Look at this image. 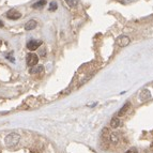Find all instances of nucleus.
I'll return each instance as SVG.
<instances>
[{
    "label": "nucleus",
    "mask_w": 153,
    "mask_h": 153,
    "mask_svg": "<svg viewBox=\"0 0 153 153\" xmlns=\"http://www.w3.org/2000/svg\"><path fill=\"white\" fill-rule=\"evenodd\" d=\"M19 135L16 133H10L8 136L5 137V145L9 147H14L18 144L19 141Z\"/></svg>",
    "instance_id": "f257e3e1"
},
{
    "label": "nucleus",
    "mask_w": 153,
    "mask_h": 153,
    "mask_svg": "<svg viewBox=\"0 0 153 153\" xmlns=\"http://www.w3.org/2000/svg\"><path fill=\"white\" fill-rule=\"evenodd\" d=\"M38 62H39V56L36 54H34V52L28 54V56H27V65L28 66H30V68L36 66Z\"/></svg>",
    "instance_id": "f03ea898"
},
{
    "label": "nucleus",
    "mask_w": 153,
    "mask_h": 153,
    "mask_svg": "<svg viewBox=\"0 0 153 153\" xmlns=\"http://www.w3.org/2000/svg\"><path fill=\"white\" fill-rule=\"evenodd\" d=\"M41 45H42V41L31 40L27 43V48H28L29 50H31V52H34V50H36V49L40 47Z\"/></svg>",
    "instance_id": "7ed1b4c3"
},
{
    "label": "nucleus",
    "mask_w": 153,
    "mask_h": 153,
    "mask_svg": "<svg viewBox=\"0 0 153 153\" xmlns=\"http://www.w3.org/2000/svg\"><path fill=\"white\" fill-rule=\"evenodd\" d=\"M5 15H7V16L10 18V19H12V20L19 19L20 17H21V14H20V12H18V11H17V10H15V9H12V10L8 11Z\"/></svg>",
    "instance_id": "20e7f679"
},
{
    "label": "nucleus",
    "mask_w": 153,
    "mask_h": 153,
    "mask_svg": "<svg viewBox=\"0 0 153 153\" xmlns=\"http://www.w3.org/2000/svg\"><path fill=\"white\" fill-rule=\"evenodd\" d=\"M139 99H140V101H142V102H146V101H148V100H150V99H151V93H150L149 90H148V89H144L140 92V94H139Z\"/></svg>",
    "instance_id": "39448f33"
},
{
    "label": "nucleus",
    "mask_w": 153,
    "mask_h": 153,
    "mask_svg": "<svg viewBox=\"0 0 153 153\" xmlns=\"http://www.w3.org/2000/svg\"><path fill=\"white\" fill-rule=\"evenodd\" d=\"M108 138L110 142L113 144V145H117L119 140H120V136H119V134L116 133V132H113V133H109L108 135Z\"/></svg>",
    "instance_id": "423d86ee"
},
{
    "label": "nucleus",
    "mask_w": 153,
    "mask_h": 153,
    "mask_svg": "<svg viewBox=\"0 0 153 153\" xmlns=\"http://www.w3.org/2000/svg\"><path fill=\"white\" fill-rule=\"evenodd\" d=\"M118 44H119V46H121V47H124V46H126V45H129L130 44V38L126 36H120V38L118 39Z\"/></svg>",
    "instance_id": "0eeeda50"
},
{
    "label": "nucleus",
    "mask_w": 153,
    "mask_h": 153,
    "mask_svg": "<svg viewBox=\"0 0 153 153\" xmlns=\"http://www.w3.org/2000/svg\"><path fill=\"white\" fill-rule=\"evenodd\" d=\"M36 26H38V23H36V20L30 19L26 23V25H25V29H26L27 31H31V30H33V29H36Z\"/></svg>",
    "instance_id": "6e6552de"
},
{
    "label": "nucleus",
    "mask_w": 153,
    "mask_h": 153,
    "mask_svg": "<svg viewBox=\"0 0 153 153\" xmlns=\"http://www.w3.org/2000/svg\"><path fill=\"white\" fill-rule=\"evenodd\" d=\"M130 107H131V103H130V102L125 103L124 106H123V107H122V108L119 110V113H118V116H124L125 113L129 111Z\"/></svg>",
    "instance_id": "1a4fd4ad"
},
{
    "label": "nucleus",
    "mask_w": 153,
    "mask_h": 153,
    "mask_svg": "<svg viewBox=\"0 0 153 153\" xmlns=\"http://www.w3.org/2000/svg\"><path fill=\"white\" fill-rule=\"evenodd\" d=\"M45 4H46V0H39V1H36L34 4H32V8L33 9H42Z\"/></svg>",
    "instance_id": "9d476101"
},
{
    "label": "nucleus",
    "mask_w": 153,
    "mask_h": 153,
    "mask_svg": "<svg viewBox=\"0 0 153 153\" xmlns=\"http://www.w3.org/2000/svg\"><path fill=\"white\" fill-rule=\"evenodd\" d=\"M110 125H111L113 129H117L118 126L120 125V120H119V118H117V117L113 118L111 121H110Z\"/></svg>",
    "instance_id": "9b49d317"
},
{
    "label": "nucleus",
    "mask_w": 153,
    "mask_h": 153,
    "mask_svg": "<svg viewBox=\"0 0 153 153\" xmlns=\"http://www.w3.org/2000/svg\"><path fill=\"white\" fill-rule=\"evenodd\" d=\"M66 4H68V7H71V8H76L77 5H78V0H64Z\"/></svg>",
    "instance_id": "f8f14e48"
},
{
    "label": "nucleus",
    "mask_w": 153,
    "mask_h": 153,
    "mask_svg": "<svg viewBox=\"0 0 153 153\" xmlns=\"http://www.w3.org/2000/svg\"><path fill=\"white\" fill-rule=\"evenodd\" d=\"M43 65H39V66H36V68H33L32 66V68L29 71V72L31 73V74H36V73H40V72H42L43 71Z\"/></svg>",
    "instance_id": "ddd939ff"
},
{
    "label": "nucleus",
    "mask_w": 153,
    "mask_h": 153,
    "mask_svg": "<svg viewBox=\"0 0 153 153\" xmlns=\"http://www.w3.org/2000/svg\"><path fill=\"white\" fill-rule=\"evenodd\" d=\"M57 8H58V5H57V2H52L50 3V7H49V11H56Z\"/></svg>",
    "instance_id": "4468645a"
},
{
    "label": "nucleus",
    "mask_w": 153,
    "mask_h": 153,
    "mask_svg": "<svg viewBox=\"0 0 153 153\" xmlns=\"http://www.w3.org/2000/svg\"><path fill=\"white\" fill-rule=\"evenodd\" d=\"M126 153H138V150H137V148L133 147V148H130V149L126 151Z\"/></svg>",
    "instance_id": "2eb2a0df"
},
{
    "label": "nucleus",
    "mask_w": 153,
    "mask_h": 153,
    "mask_svg": "<svg viewBox=\"0 0 153 153\" xmlns=\"http://www.w3.org/2000/svg\"><path fill=\"white\" fill-rule=\"evenodd\" d=\"M7 58H8V59H11V61H12V62H15V60H14V58H13L12 57V55H7Z\"/></svg>",
    "instance_id": "dca6fc26"
},
{
    "label": "nucleus",
    "mask_w": 153,
    "mask_h": 153,
    "mask_svg": "<svg viewBox=\"0 0 153 153\" xmlns=\"http://www.w3.org/2000/svg\"><path fill=\"white\" fill-rule=\"evenodd\" d=\"M123 2H135V1H137V0H122Z\"/></svg>",
    "instance_id": "f3484780"
},
{
    "label": "nucleus",
    "mask_w": 153,
    "mask_h": 153,
    "mask_svg": "<svg viewBox=\"0 0 153 153\" xmlns=\"http://www.w3.org/2000/svg\"><path fill=\"white\" fill-rule=\"evenodd\" d=\"M45 55H46V54H45V50H42V52H41V56H42V57H44Z\"/></svg>",
    "instance_id": "a211bd4d"
},
{
    "label": "nucleus",
    "mask_w": 153,
    "mask_h": 153,
    "mask_svg": "<svg viewBox=\"0 0 153 153\" xmlns=\"http://www.w3.org/2000/svg\"><path fill=\"white\" fill-rule=\"evenodd\" d=\"M0 27H3V23L2 21H0Z\"/></svg>",
    "instance_id": "6ab92c4d"
},
{
    "label": "nucleus",
    "mask_w": 153,
    "mask_h": 153,
    "mask_svg": "<svg viewBox=\"0 0 153 153\" xmlns=\"http://www.w3.org/2000/svg\"><path fill=\"white\" fill-rule=\"evenodd\" d=\"M0 44H1V41H0Z\"/></svg>",
    "instance_id": "aec40b11"
}]
</instances>
